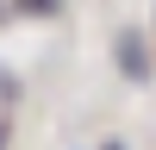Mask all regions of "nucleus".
I'll use <instances>...</instances> for the list:
<instances>
[{"label": "nucleus", "mask_w": 156, "mask_h": 150, "mask_svg": "<svg viewBox=\"0 0 156 150\" xmlns=\"http://www.w3.org/2000/svg\"><path fill=\"white\" fill-rule=\"evenodd\" d=\"M19 6H25V12H56L62 0H19Z\"/></svg>", "instance_id": "1"}, {"label": "nucleus", "mask_w": 156, "mask_h": 150, "mask_svg": "<svg viewBox=\"0 0 156 150\" xmlns=\"http://www.w3.org/2000/svg\"><path fill=\"white\" fill-rule=\"evenodd\" d=\"M0 150H6V138H0Z\"/></svg>", "instance_id": "2"}]
</instances>
